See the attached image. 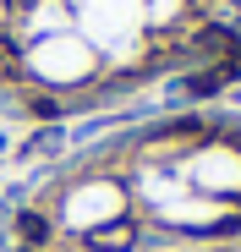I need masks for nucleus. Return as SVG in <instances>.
Listing matches in <instances>:
<instances>
[{"instance_id": "nucleus-1", "label": "nucleus", "mask_w": 241, "mask_h": 252, "mask_svg": "<svg viewBox=\"0 0 241 252\" xmlns=\"http://www.w3.org/2000/svg\"><path fill=\"white\" fill-rule=\"evenodd\" d=\"M209 247H241V110L93 121L0 176V252Z\"/></svg>"}, {"instance_id": "nucleus-2", "label": "nucleus", "mask_w": 241, "mask_h": 252, "mask_svg": "<svg viewBox=\"0 0 241 252\" xmlns=\"http://www.w3.org/2000/svg\"><path fill=\"white\" fill-rule=\"evenodd\" d=\"M241 77V0H0V121L93 126L214 104Z\"/></svg>"}, {"instance_id": "nucleus-3", "label": "nucleus", "mask_w": 241, "mask_h": 252, "mask_svg": "<svg viewBox=\"0 0 241 252\" xmlns=\"http://www.w3.org/2000/svg\"><path fill=\"white\" fill-rule=\"evenodd\" d=\"M209 252H241V247H209Z\"/></svg>"}]
</instances>
